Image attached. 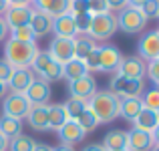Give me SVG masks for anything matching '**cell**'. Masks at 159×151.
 Masks as SVG:
<instances>
[{
    "label": "cell",
    "mask_w": 159,
    "mask_h": 151,
    "mask_svg": "<svg viewBox=\"0 0 159 151\" xmlns=\"http://www.w3.org/2000/svg\"><path fill=\"white\" fill-rule=\"evenodd\" d=\"M39 50L40 48L36 47V40L34 43H18V40L8 39L4 44V61L14 69H30Z\"/></svg>",
    "instance_id": "6da1fadb"
},
{
    "label": "cell",
    "mask_w": 159,
    "mask_h": 151,
    "mask_svg": "<svg viewBox=\"0 0 159 151\" xmlns=\"http://www.w3.org/2000/svg\"><path fill=\"white\" fill-rule=\"evenodd\" d=\"M89 105L93 113L97 115L99 125L101 123H111L119 117V97L111 91H97L93 97L89 99Z\"/></svg>",
    "instance_id": "7a4b0ae2"
},
{
    "label": "cell",
    "mask_w": 159,
    "mask_h": 151,
    "mask_svg": "<svg viewBox=\"0 0 159 151\" xmlns=\"http://www.w3.org/2000/svg\"><path fill=\"white\" fill-rule=\"evenodd\" d=\"M30 71L34 73L36 79L48 83V85L62 79V65L54 61L47 50H39V53H36L34 61H32V65H30Z\"/></svg>",
    "instance_id": "3957f363"
},
{
    "label": "cell",
    "mask_w": 159,
    "mask_h": 151,
    "mask_svg": "<svg viewBox=\"0 0 159 151\" xmlns=\"http://www.w3.org/2000/svg\"><path fill=\"white\" fill-rule=\"evenodd\" d=\"M115 18H117V30L125 32V34H141V32L145 30V26H147V22H149V20L141 14L139 8H135V6L123 8L121 12L115 14Z\"/></svg>",
    "instance_id": "277c9868"
},
{
    "label": "cell",
    "mask_w": 159,
    "mask_h": 151,
    "mask_svg": "<svg viewBox=\"0 0 159 151\" xmlns=\"http://www.w3.org/2000/svg\"><path fill=\"white\" fill-rule=\"evenodd\" d=\"M117 32V18L113 12H103V14H93L91 24L87 28V36L99 43V40H107Z\"/></svg>",
    "instance_id": "5b68a950"
},
{
    "label": "cell",
    "mask_w": 159,
    "mask_h": 151,
    "mask_svg": "<svg viewBox=\"0 0 159 151\" xmlns=\"http://www.w3.org/2000/svg\"><path fill=\"white\" fill-rule=\"evenodd\" d=\"M109 91L115 93L119 99L123 97H141V93L145 91V81H135V79H127L123 75L115 73L109 83Z\"/></svg>",
    "instance_id": "8992f818"
},
{
    "label": "cell",
    "mask_w": 159,
    "mask_h": 151,
    "mask_svg": "<svg viewBox=\"0 0 159 151\" xmlns=\"http://www.w3.org/2000/svg\"><path fill=\"white\" fill-rule=\"evenodd\" d=\"M2 111H4V117H12V119L22 121L28 115V111H30V103H28V99L24 95L10 93L4 97Z\"/></svg>",
    "instance_id": "52a82bcc"
},
{
    "label": "cell",
    "mask_w": 159,
    "mask_h": 151,
    "mask_svg": "<svg viewBox=\"0 0 159 151\" xmlns=\"http://www.w3.org/2000/svg\"><path fill=\"white\" fill-rule=\"evenodd\" d=\"M121 61H123V53L115 44L99 47V69H101V73H117Z\"/></svg>",
    "instance_id": "ba28073f"
},
{
    "label": "cell",
    "mask_w": 159,
    "mask_h": 151,
    "mask_svg": "<svg viewBox=\"0 0 159 151\" xmlns=\"http://www.w3.org/2000/svg\"><path fill=\"white\" fill-rule=\"evenodd\" d=\"M69 93H70V97L89 103V99L97 93V81H95V77L89 73V75H85V77L77 79V81H70L69 83Z\"/></svg>",
    "instance_id": "9c48e42d"
},
{
    "label": "cell",
    "mask_w": 159,
    "mask_h": 151,
    "mask_svg": "<svg viewBox=\"0 0 159 151\" xmlns=\"http://www.w3.org/2000/svg\"><path fill=\"white\" fill-rule=\"evenodd\" d=\"M117 73L123 75L127 79H135V81H143L147 75V62L141 57H123Z\"/></svg>",
    "instance_id": "30bf717a"
},
{
    "label": "cell",
    "mask_w": 159,
    "mask_h": 151,
    "mask_svg": "<svg viewBox=\"0 0 159 151\" xmlns=\"http://www.w3.org/2000/svg\"><path fill=\"white\" fill-rule=\"evenodd\" d=\"M48 54L54 58L57 62H61V65H65V62H69L70 58H75V44H73V39H54L51 40V44H48Z\"/></svg>",
    "instance_id": "8fae6325"
},
{
    "label": "cell",
    "mask_w": 159,
    "mask_h": 151,
    "mask_svg": "<svg viewBox=\"0 0 159 151\" xmlns=\"http://www.w3.org/2000/svg\"><path fill=\"white\" fill-rule=\"evenodd\" d=\"M137 57H141L145 62H151L159 58V34L157 30L147 32L145 36H141L139 44H137Z\"/></svg>",
    "instance_id": "7c38bea8"
},
{
    "label": "cell",
    "mask_w": 159,
    "mask_h": 151,
    "mask_svg": "<svg viewBox=\"0 0 159 151\" xmlns=\"http://www.w3.org/2000/svg\"><path fill=\"white\" fill-rule=\"evenodd\" d=\"M34 12L32 6H8V10L2 14L4 22H6L8 30L16 26H24V24L30 22V16Z\"/></svg>",
    "instance_id": "4fadbf2b"
},
{
    "label": "cell",
    "mask_w": 159,
    "mask_h": 151,
    "mask_svg": "<svg viewBox=\"0 0 159 151\" xmlns=\"http://www.w3.org/2000/svg\"><path fill=\"white\" fill-rule=\"evenodd\" d=\"M57 135H58V141H61V145H77V143H81L83 139L87 137V133L81 129V125L77 123V121H66L65 125H62L61 129L57 131Z\"/></svg>",
    "instance_id": "5bb4252c"
},
{
    "label": "cell",
    "mask_w": 159,
    "mask_h": 151,
    "mask_svg": "<svg viewBox=\"0 0 159 151\" xmlns=\"http://www.w3.org/2000/svg\"><path fill=\"white\" fill-rule=\"evenodd\" d=\"M34 81H36V77H34V73H32L30 69H14L12 77L8 79V83H6V87L12 91V93L24 95V91H26Z\"/></svg>",
    "instance_id": "9a60e30c"
},
{
    "label": "cell",
    "mask_w": 159,
    "mask_h": 151,
    "mask_svg": "<svg viewBox=\"0 0 159 151\" xmlns=\"http://www.w3.org/2000/svg\"><path fill=\"white\" fill-rule=\"evenodd\" d=\"M51 95H52L51 85L44 83V81H40V79H36V81L32 83L26 91H24V97L28 99V103H30V105H48Z\"/></svg>",
    "instance_id": "2e32d148"
},
{
    "label": "cell",
    "mask_w": 159,
    "mask_h": 151,
    "mask_svg": "<svg viewBox=\"0 0 159 151\" xmlns=\"http://www.w3.org/2000/svg\"><path fill=\"white\" fill-rule=\"evenodd\" d=\"M32 4H34V10H40L52 18L66 14L70 8V0H32Z\"/></svg>",
    "instance_id": "e0dca14e"
},
{
    "label": "cell",
    "mask_w": 159,
    "mask_h": 151,
    "mask_svg": "<svg viewBox=\"0 0 159 151\" xmlns=\"http://www.w3.org/2000/svg\"><path fill=\"white\" fill-rule=\"evenodd\" d=\"M153 135L151 133L139 131V129H131L127 131V149L129 151H149L153 147Z\"/></svg>",
    "instance_id": "ac0fdd59"
},
{
    "label": "cell",
    "mask_w": 159,
    "mask_h": 151,
    "mask_svg": "<svg viewBox=\"0 0 159 151\" xmlns=\"http://www.w3.org/2000/svg\"><path fill=\"white\" fill-rule=\"evenodd\" d=\"M52 16L44 14V12L40 10H34L30 16V22H28V26L32 28V34H34V39H40V36H47L52 32Z\"/></svg>",
    "instance_id": "d6986e66"
},
{
    "label": "cell",
    "mask_w": 159,
    "mask_h": 151,
    "mask_svg": "<svg viewBox=\"0 0 159 151\" xmlns=\"http://www.w3.org/2000/svg\"><path fill=\"white\" fill-rule=\"evenodd\" d=\"M26 119L34 131H48V105H30Z\"/></svg>",
    "instance_id": "ffe728a7"
},
{
    "label": "cell",
    "mask_w": 159,
    "mask_h": 151,
    "mask_svg": "<svg viewBox=\"0 0 159 151\" xmlns=\"http://www.w3.org/2000/svg\"><path fill=\"white\" fill-rule=\"evenodd\" d=\"M52 32L57 39H75L77 36V28H75V20L70 16V12L57 16L52 20Z\"/></svg>",
    "instance_id": "44dd1931"
},
{
    "label": "cell",
    "mask_w": 159,
    "mask_h": 151,
    "mask_svg": "<svg viewBox=\"0 0 159 151\" xmlns=\"http://www.w3.org/2000/svg\"><path fill=\"white\" fill-rule=\"evenodd\" d=\"M157 125H159V117L151 109H141L139 115L133 119V129H139V131L145 133H153Z\"/></svg>",
    "instance_id": "7402d4cb"
},
{
    "label": "cell",
    "mask_w": 159,
    "mask_h": 151,
    "mask_svg": "<svg viewBox=\"0 0 159 151\" xmlns=\"http://www.w3.org/2000/svg\"><path fill=\"white\" fill-rule=\"evenodd\" d=\"M143 109V103H141V97H123L119 99V117L127 121H133L139 111Z\"/></svg>",
    "instance_id": "603a6c76"
},
{
    "label": "cell",
    "mask_w": 159,
    "mask_h": 151,
    "mask_svg": "<svg viewBox=\"0 0 159 151\" xmlns=\"http://www.w3.org/2000/svg\"><path fill=\"white\" fill-rule=\"evenodd\" d=\"M85 75H89V69H87L85 61H81V58H70L69 62H65L62 65V79H66V81H77V79L85 77Z\"/></svg>",
    "instance_id": "cb8c5ba5"
},
{
    "label": "cell",
    "mask_w": 159,
    "mask_h": 151,
    "mask_svg": "<svg viewBox=\"0 0 159 151\" xmlns=\"http://www.w3.org/2000/svg\"><path fill=\"white\" fill-rule=\"evenodd\" d=\"M73 44H75V58H81V61H85V58L99 47V44L87 34H77L73 39Z\"/></svg>",
    "instance_id": "d4e9b609"
},
{
    "label": "cell",
    "mask_w": 159,
    "mask_h": 151,
    "mask_svg": "<svg viewBox=\"0 0 159 151\" xmlns=\"http://www.w3.org/2000/svg\"><path fill=\"white\" fill-rule=\"evenodd\" d=\"M103 147L107 151H113V149H125L127 147V131H121V129H113L105 135L103 139Z\"/></svg>",
    "instance_id": "484cf974"
},
{
    "label": "cell",
    "mask_w": 159,
    "mask_h": 151,
    "mask_svg": "<svg viewBox=\"0 0 159 151\" xmlns=\"http://www.w3.org/2000/svg\"><path fill=\"white\" fill-rule=\"evenodd\" d=\"M69 121V117H66L65 113V107H62L61 103H52L48 105V129H54V131H58V129L62 127V125Z\"/></svg>",
    "instance_id": "4316f807"
},
{
    "label": "cell",
    "mask_w": 159,
    "mask_h": 151,
    "mask_svg": "<svg viewBox=\"0 0 159 151\" xmlns=\"http://www.w3.org/2000/svg\"><path fill=\"white\" fill-rule=\"evenodd\" d=\"M0 133H2L8 141L18 137L20 133H22V121L12 119V117H0Z\"/></svg>",
    "instance_id": "83f0119b"
},
{
    "label": "cell",
    "mask_w": 159,
    "mask_h": 151,
    "mask_svg": "<svg viewBox=\"0 0 159 151\" xmlns=\"http://www.w3.org/2000/svg\"><path fill=\"white\" fill-rule=\"evenodd\" d=\"M77 123L81 125V129L85 133H91V131H95V129L99 127V119H97V115L93 113V109L87 105V109L79 115V119H77Z\"/></svg>",
    "instance_id": "f1b7e54d"
},
{
    "label": "cell",
    "mask_w": 159,
    "mask_h": 151,
    "mask_svg": "<svg viewBox=\"0 0 159 151\" xmlns=\"http://www.w3.org/2000/svg\"><path fill=\"white\" fill-rule=\"evenodd\" d=\"M34 145H36V141L32 139V137L20 133L18 137L10 139V143H8V151H34Z\"/></svg>",
    "instance_id": "f546056e"
},
{
    "label": "cell",
    "mask_w": 159,
    "mask_h": 151,
    "mask_svg": "<svg viewBox=\"0 0 159 151\" xmlns=\"http://www.w3.org/2000/svg\"><path fill=\"white\" fill-rule=\"evenodd\" d=\"M62 107H65V113H66V117H69L70 121H77L79 115L87 109V103H85V101H81V99L70 97L66 103H62Z\"/></svg>",
    "instance_id": "4dcf8cb0"
},
{
    "label": "cell",
    "mask_w": 159,
    "mask_h": 151,
    "mask_svg": "<svg viewBox=\"0 0 159 151\" xmlns=\"http://www.w3.org/2000/svg\"><path fill=\"white\" fill-rule=\"evenodd\" d=\"M141 103H143V109L157 111V109H159V87L145 89L143 93H141Z\"/></svg>",
    "instance_id": "1f68e13d"
},
{
    "label": "cell",
    "mask_w": 159,
    "mask_h": 151,
    "mask_svg": "<svg viewBox=\"0 0 159 151\" xmlns=\"http://www.w3.org/2000/svg\"><path fill=\"white\" fill-rule=\"evenodd\" d=\"M8 34H10L12 40H18V43H34V40H36L34 34H32V28L28 26V24L10 28V30H8Z\"/></svg>",
    "instance_id": "d6a6232c"
},
{
    "label": "cell",
    "mask_w": 159,
    "mask_h": 151,
    "mask_svg": "<svg viewBox=\"0 0 159 151\" xmlns=\"http://www.w3.org/2000/svg\"><path fill=\"white\" fill-rule=\"evenodd\" d=\"M75 20V28H77V34H87V28L91 24L93 14L91 12H79V14H70Z\"/></svg>",
    "instance_id": "836d02e7"
},
{
    "label": "cell",
    "mask_w": 159,
    "mask_h": 151,
    "mask_svg": "<svg viewBox=\"0 0 159 151\" xmlns=\"http://www.w3.org/2000/svg\"><path fill=\"white\" fill-rule=\"evenodd\" d=\"M141 14L145 16V18H159V0H147V2H143L139 6Z\"/></svg>",
    "instance_id": "e575fe53"
},
{
    "label": "cell",
    "mask_w": 159,
    "mask_h": 151,
    "mask_svg": "<svg viewBox=\"0 0 159 151\" xmlns=\"http://www.w3.org/2000/svg\"><path fill=\"white\" fill-rule=\"evenodd\" d=\"M85 65L87 69H89V73H95V71H101L99 69V47L93 50V53L89 54V57L85 58Z\"/></svg>",
    "instance_id": "d590c367"
},
{
    "label": "cell",
    "mask_w": 159,
    "mask_h": 151,
    "mask_svg": "<svg viewBox=\"0 0 159 151\" xmlns=\"http://www.w3.org/2000/svg\"><path fill=\"white\" fill-rule=\"evenodd\" d=\"M87 2H89V12L91 14H103V12H109L105 0H87Z\"/></svg>",
    "instance_id": "8d00e7d4"
},
{
    "label": "cell",
    "mask_w": 159,
    "mask_h": 151,
    "mask_svg": "<svg viewBox=\"0 0 159 151\" xmlns=\"http://www.w3.org/2000/svg\"><path fill=\"white\" fill-rule=\"evenodd\" d=\"M147 75H149V79L153 81V85L159 87V58H157V61L147 62Z\"/></svg>",
    "instance_id": "74e56055"
},
{
    "label": "cell",
    "mask_w": 159,
    "mask_h": 151,
    "mask_svg": "<svg viewBox=\"0 0 159 151\" xmlns=\"http://www.w3.org/2000/svg\"><path fill=\"white\" fill-rule=\"evenodd\" d=\"M12 73H14V66H10L4 58H0V81L8 83V79L12 77Z\"/></svg>",
    "instance_id": "f35d334b"
},
{
    "label": "cell",
    "mask_w": 159,
    "mask_h": 151,
    "mask_svg": "<svg viewBox=\"0 0 159 151\" xmlns=\"http://www.w3.org/2000/svg\"><path fill=\"white\" fill-rule=\"evenodd\" d=\"M105 2H107L109 12H121L123 8H127V6H129L127 0H105Z\"/></svg>",
    "instance_id": "ab89813d"
},
{
    "label": "cell",
    "mask_w": 159,
    "mask_h": 151,
    "mask_svg": "<svg viewBox=\"0 0 159 151\" xmlns=\"http://www.w3.org/2000/svg\"><path fill=\"white\" fill-rule=\"evenodd\" d=\"M6 36H8V26H6V22H4V18L0 16V43H2Z\"/></svg>",
    "instance_id": "60d3db41"
},
{
    "label": "cell",
    "mask_w": 159,
    "mask_h": 151,
    "mask_svg": "<svg viewBox=\"0 0 159 151\" xmlns=\"http://www.w3.org/2000/svg\"><path fill=\"white\" fill-rule=\"evenodd\" d=\"M10 6H30L32 0H8Z\"/></svg>",
    "instance_id": "b9f144b4"
},
{
    "label": "cell",
    "mask_w": 159,
    "mask_h": 151,
    "mask_svg": "<svg viewBox=\"0 0 159 151\" xmlns=\"http://www.w3.org/2000/svg\"><path fill=\"white\" fill-rule=\"evenodd\" d=\"M83 151H107V149L103 147L101 143H91V145H87V147L83 149Z\"/></svg>",
    "instance_id": "7bdbcfd3"
},
{
    "label": "cell",
    "mask_w": 159,
    "mask_h": 151,
    "mask_svg": "<svg viewBox=\"0 0 159 151\" xmlns=\"http://www.w3.org/2000/svg\"><path fill=\"white\" fill-rule=\"evenodd\" d=\"M8 143H10V141L0 133V151H8Z\"/></svg>",
    "instance_id": "ee69618b"
},
{
    "label": "cell",
    "mask_w": 159,
    "mask_h": 151,
    "mask_svg": "<svg viewBox=\"0 0 159 151\" xmlns=\"http://www.w3.org/2000/svg\"><path fill=\"white\" fill-rule=\"evenodd\" d=\"M54 147H51V145H47V143H36L34 145V151H52Z\"/></svg>",
    "instance_id": "f6af8a7d"
},
{
    "label": "cell",
    "mask_w": 159,
    "mask_h": 151,
    "mask_svg": "<svg viewBox=\"0 0 159 151\" xmlns=\"http://www.w3.org/2000/svg\"><path fill=\"white\" fill-rule=\"evenodd\" d=\"M8 6H10V4H8V0H0V16L8 10Z\"/></svg>",
    "instance_id": "bcb514c9"
},
{
    "label": "cell",
    "mask_w": 159,
    "mask_h": 151,
    "mask_svg": "<svg viewBox=\"0 0 159 151\" xmlns=\"http://www.w3.org/2000/svg\"><path fill=\"white\" fill-rule=\"evenodd\" d=\"M6 91H8L6 83H2V81H0V99H4V97H6Z\"/></svg>",
    "instance_id": "7dc6e473"
},
{
    "label": "cell",
    "mask_w": 159,
    "mask_h": 151,
    "mask_svg": "<svg viewBox=\"0 0 159 151\" xmlns=\"http://www.w3.org/2000/svg\"><path fill=\"white\" fill-rule=\"evenodd\" d=\"M129 2V6H135V8H139L143 2H147V0H127Z\"/></svg>",
    "instance_id": "c3c4849f"
},
{
    "label": "cell",
    "mask_w": 159,
    "mask_h": 151,
    "mask_svg": "<svg viewBox=\"0 0 159 151\" xmlns=\"http://www.w3.org/2000/svg\"><path fill=\"white\" fill-rule=\"evenodd\" d=\"M151 135H153V143H155V145H159V125L155 127V131H153Z\"/></svg>",
    "instance_id": "681fc988"
},
{
    "label": "cell",
    "mask_w": 159,
    "mask_h": 151,
    "mask_svg": "<svg viewBox=\"0 0 159 151\" xmlns=\"http://www.w3.org/2000/svg\"><path fill=\"white\" fill-rule=\"evenodd\" d=\"M52 151H75L70 145H58V147H54Z\"/></svg>",
    "instance_id": "f907efd6"
},
{
    "label": "cell",
    "mask_w": 159,
    "mask_h": 151,
    "mask_svg": "<svg viewBox=\"0 0 159 151\" xmlns=\"http://www.w3.org/2000/svg\"><path fill=\"white\" fill-rule=\"evenodd\" d=\"M149 151H159V145H153V147L149 149Z\"/></svg>",
    "instance_id": "816d5d0a"
},
{
    "label": "cell",
    "mask_w": 159,
    "mask_h": 151,
    "mask_svg": "<svg viewBox=\"0 0 159 151\" xmlns=\"http://www.w3.org/2000/svg\"><path fill=\"white\" fill-rule=\"evenodd\" d=\"M113 151H129L127 147H125V149H113Z\"/></svg>",
    "instance_id": "f5cc1de1"
},
{
    "label": "cell",
    "mask_w": 159,
    "mask_h": 151,
    "mask_svg": "<svg viewBox=\"0 0 159 151\" xmlns=\"http://www.w3.org/2000/svg\"><path fill=\"white\" fill-rule=\"evenodd\" d=\"M155 113H157V117H159V109H157V111H155Z\"/></svg>",
    "instance_id": "db71d44e"
},
{
    "label": "cell",
    "mask_w": 159,
    "mask_h": 151,
    "mask_svg": "<svg viewBox=\"0 0 159 151\" xmlns=\"http://www.w3.org/2000/svg\"><path fill=\"white\" fill-rule=\"evenodd\" d=\"M157 34H159V28H157Z\"/></svg>",
    "instance_id": "11a10c76"
}]
</instances>
